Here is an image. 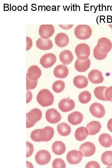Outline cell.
Here are the masks:
<instances>
[{
    "instance_id": "3",
    "label": "cell",
    "mask_w": 112,
    "mask_h": 168,
    "mask_svg": "<svg viewBox=\"0 0 112 168\" xmlns=\"http://www.w3.org/2000/svg\"><path fill=\"white\" fill-rule=\"evenodd\" d=\"M42 116L41 111L37 108L34 109L26 114V128L33 126L36 123L40 120Z\"/></svg>"
},
{
    "instance_id": "41",
    "label": "cell",
    "mask_w": 112,
    "mask_h": 168,
    "mask_svg": "<svg viewBox=\"0 0 112 168\" xmlns=\"http://www.w3.org/2000/svg\"><path fill=\"white\" fill-rule=\"evenodd\" d=\"M107 127L109 130L112 132V118L109 120L107 123Z\"/></svg>"
},
{
    "instance_id": "9",
    "label": "cell",
    "mask_w": 112,
    "mask_h": 168,
    "mask_svg": "<svg viewBox=\"0 0 112 168\" xmlns=\"http://www.w3.org/2000/svg\"><path fill=\"white\" fill-rule=\"evenodd\" d=\"M96 150L95 145L90 142H86L82 144L79 151L82 155L85 157L91 156L95 153Z\"/></svg>"
},
{
    "instance_id": "18",
    "label": "cell",
    "mask_w": 112,
    "mask_h": 168,
    "mask_svg": "<svg viewBox=\"0 0 112 168\" xmlns=\"http://www.w3.org/2000/svg\"><path fill=\"white\" fill-rule=\"evenodd\" d=\"M90 65L91 62L89 58L85 60L77 58L75 63L74 67L76 70L78 72H84L87 70Z\"/></svg>"
},
{
    "instance_id": "22",
    "label": "cell",
    "mask_w": 112,
    "mask_h": 168,
    "mask_svg": "<svg viewBox=\"0 0 112 168\" xmlns=\"http://www.w3.org/2000/svg\"><path fill=\"white\" fill-rule=\"evenodd\" d=\"M60 60L64 65L70 64L73 59V56L72 52L68 50L61 51L59 54Z\"/></svg>"
},
{
    "instance_id": "13",
    "label": "cell",
    "mask_w": 112,
    "mask_h": 168,
    "mask_svg": "<svg viewBox=\"0 0 112 168\" xmlns=\"http://www.w3.org/2000/svg\"><path fill=\"white\" fill-rule=\"evenodd\" d=\"M55 29L52 25H41L39 28V33L42 38L44 39L49 38L54 34Z\"/></svg>"
},
{
    "instance_id": "38",
    "label": "cell",
    "mask_w": 112,
    "mask_h": 168,
    "mask_svg": "<svg viewBox=\"0 0 112 168\" xmlns=\"http://www.w3.org/2000/svg\"><path fill=\"white\" fill-rule=\"evenodd\" d=\"M86 168H100L99 164L96 161H92L88 162L85 166Z\"/></svg>"
},
{
    "instance_id": "10",
    "label": "cell",
    "mask_w": 112,
    "mask_h": 168,
    "mask_svg": "<svg viewBox=\"0 0 112 168\" xmlns=\"http://www.w3.org/2000/svg\"><path fill=\"white\" fill-rule=\"evenodd\" d=\"M61 118L60 114L55 109L50 108L46 112L45 118L50 123L56 124L60 120Z\"/></svg>"
},
{
    "instance_id": "7",
    "label": "cell",
    "mask_w": 112,
    "mask_h": 168,
    "mask_svg": "<svg viewBox=\"0 0 112 168\" xmlns=\"http://www.w3.org/2000/svg\"><path fill=\"white\" fill-rule=\"evenodd\" d=\"M51 156L49 152L47 150H42L38 151L35 156L36 163L41 165H46L50 161Z\"/></svg>"
},
{
    "instance_id": "5",
    "label": "cell",
    "mask_w": 112,
    "mask_h": 168,
    "mask_svg": "<svg viewBox=\"0 0 112 168\" xmlns=\"http://www.w3.org/2000/svg\"><path fill=\"white\" fill-rule=\"evenodd\" d=\"M75 52L78 58L81 60L87 59L90 54V47L85 43L78 44L75 48Z\"/></svg>"
},
{
    "instance_id": "29",
    "label": "cell",
    "mask_w": 112,
    "mask_h": 168,
    "mask_svg": "<svg viewBox=\"0 0 112 168\" xmlns=\"http://www.w3.org/2000/svg\"><path fill=\"white\" fill-rule=\"evenodd\" d=\"M107 87L105 86L96 87L94 90V93L96 97L102 101H107L105 96V91Z\"/></svg>"
},
{
    "instance_id": "27",
    "label": "cell",
    "mask_w": 112,
    "mask_h": 168,
    "mask_svg": "<svg viewBox=\"0 0 112 168\" xmlns=\"http://www.w3.org/2000/svg\"><path fill=\"white\" fill-rule=\"evenodd\" d=\"M99 142L102 146L108 147L112 144V138L109 134L106 133H103L99 137Z\"/></svg>"
},
{
    "instance_id": "8",
    "label": "cell",
    "mask_w": 112,
    "mask_h": 168,
    "mask_svg": "<svg viewBox=\"0 0 112 168\" xmlns=\"http://www.w3.org/2000/svg\"><path fill=\"white\" fill-rule=\"evenodd\" d=\"M56 57L54 54L49 53L43 55L40 60V63L45 68L51 67L56 62Z\"/></svg>"
},
{
    "instance_id": "35",
    "label": "cell",
    "mask_w": 112,
    "mask_h": 168,
    "mask_svg": "<svg viewBox=\"0 0 112 168\" xmlns=\"http://www.w3.org/2000/svg\"><path fill=\"white\" fill-rule=\"evenodd\" d=\"M38 83V80L33 81L26 77V88L27 90L33 89L36 87Z\"/></svg>"
},
{
    "instance_id": "25",
    "label": "cell",
    "mask_w": 112,
    "mask_h": 168,
    "mask_svg": "<svg viewBox=\"0 0 112 168\" xmlns=\"http://www.w3.org/2000/svg\"><path fill=\"white\" fill-rule=\"evenodd\" d=\"M52 148L54 153L58 155L63 154L66 150L65 144L60 141H57L54 142L52 145Z\"/></svg>"
},
{
    "instance_id": "36",
    "label": "cell",
    "mask_w": 112,
    "mask_h": 168,
    "mask_svg": "<svg viewBox=\"0 0 112 168\" xmlns=\"http://www.w3.org/2000/svg\"><path fill=\"white\" fill-rule=\"evenodd\" d=\"M26 157H28L32 155L34 151V147L31 143L27 141L26 142Z\"/></svg>"
},
{
    "instance_id": "20",
    "label": "cell",
    "mask_w": 112,
    "mask_h": 168,
    "mask_svg": "<svg viewBox=\"0 0 112 168\" xmlns=\"http://www.w3.org/2000/svg\"><path fill=\"white\" fill-rule=\"evenodd\" d=\"M83 115L80 112L74 111L69 114L68 118V122L73 125H77L80 124L82 121Z\"/></svg>"
},
{
    "instance_id": "39",
    "label": "cell",
    "mask_w": 112,
    "mask_h": 168,
    "mask_svg": "<svg viewBox=\"0 0 112 168\" xmlns=\"http://www.w3.org/2000/svg\"><path fill=\"white\" fill-rule=\"evenodd\" d=\"M32 45V41L31 39L29 37H26V50H29Z\"/></svg>"
},
{
    "instance_id": "17",
    "label": "cell",
    "mask_w": 112,
    "mask_h": 168,
    "mask_svg": "<svg viewBox=\"0 0 112 168\" xmlns=\"http://www.w3.org/2000/svg\"><path fill=\"white\" fill-rule=\"evenodd\" d=\"M53 72L56 77L64 78L67 76L69 71L68 68L65 65L61 64L55 67Z\"/></svg>"
},
{
    "instance_id": "1",
    "label": "cell",
    "mask_w": 112,
    "mask_h": 168,
    "mask_svg": "<svg viewBox=\"0 0 112 168\" xmlns=\"http://www.w3.org/2000/svg\"><path fill=\"white\" fill-rule=\"evenodd\" d=\"M54 134L53 128L50 126L45 127L43 129L33 130L30 134V138L36 142H48L53 137Z\"/></svg>"
},
{
    "instance_id": "32",
    "label": "cell",
    "mask_w": 112,
    "mask_h": 168,
    "mask_svg": "<svg viewBox=\"0 0 112 168\" xmlns=\"http://www.w3.org/2000/svg\"><path fill=\"white\" fill-rule=\"evenodd\" d=\"M65 87V84L64 82L61 80H58L56 81L53 83L52 88L54 92L59 93L64 90Z\"/></svg>"
},
{
    "instance_id": "31",
    "label": "cell",
    "mask_w": 112,
    "mask_h": 168,
    "mask_svg": "<svg viewBox=\"0 0 112 168\" xmlns=\"http://www.w3.org/2000/svg\"><path fill=\"white\" fill-rule=\"evenodd\" d=\"M91 99V95L88 91H84L79 95V100L81 103L86 104L90 101Z\"/></svg>"
},
{
    "instance_id": "43",
    "label": "cell",
    "mask_w": 112,
    "mask_h": 168,
    "mask_svg": "<svg viewBox=\"0 0 112 168\" xmlns=\"http://www.w3.org/2000/svg\"><path fill=\"white\" fill-rule=\"evenodd\" d=\"M12 10L13 11H14L16 10V6H12Z\"/></svg>"
},
{
    "instance_id": "23",
    "label": "cell",
    "mask_w": 112,
    "mask_h": 168,
    "mask_svg": "<svg viewBox=\"0 0 112 168\" xmlns=\"http://www.w3.org/2000/svg\"><path fill=\"white\" fill-rule=\"evenodd\" d=\"M88 80L84 76L77 75L75 77L73 80L74 86L79 89L85 88L88 85Z\"/></svg>"
},
{
    "instance_id": "26",
    "label": "cell",
    "mask_w": 112,
    "mask_h": 168,
    "mask_svg": "<svg viewBox=\"0 0 112 168\" xmlns=\"http://www.w3.org/2000/svg\"><path fill=\"white\" fill-rule=\"evenodd\" d=\"M88 134V131L87 128L84 127H81L76 130L75 137L77 140L82 141L85 140Z\"/></svg>"
},
{
    "instance_id": "15",
    "label": "cell",
    "mask_w": 112,
    "mask_h": 168,
    "mask_svg": "<svg viewBox=\"0 0 112 168\" xmlns=\"http://www.w3.org/2000/svg\"><path fill=\"white\" fill-rule=\"evenodd\" d=\"M88 77L90 81L95 84L101 83L104 80L102 72L96 69L91 71L88 73Z\"/></svg>"
},
{
    "instance_id": "19",
    "label": "cell",
    "mask_w": 112,
    "mask_h": 168,
    "mask_svg": "<svg viewBox=\"0 0 112 168\" xmlns=\"http://www.w3.org/2000/svg\"><path fill=\"white\" fill-rule=\"evenodd\" d=\"M36 45L38 49L44 50L50 49L53 46L52 42L49 39H44L41 37L36 40Z\"/></svg>"
},
{
    "instance_id": "24",
    "label": "cell",
    "mask_w": 112,
    "mask_h": 168,
    "mask_svg": "<svg viewBox=\"0 0 112 168\" xmlns=\"http://www.w3.org/2000/svg\"><path fill=\"white\" fill-rule=\"evenodd\" d=\"M89 135H94L98 133L101 128L100 123L96 121H93L89 123L86 126Z\"/></svg>"
},
{
    "instance_id": "34",
    "label": "cell",
    "mask_w": 112,
    "mask_h": 168,
    "mask_svg": "<svg viewBox=\"0 0 112 168\" xmlns=\"http://www.w3.org/2000/svg\"><path fill=\"white\" fill-rule=\"evenodd\" d=\"M52 167L54 168L66 167V164L64 161L60 158L54 159L52 163Z\"/></svg>"
},
{
    "instance_id": "28",
    "label": "cell",
    "mask_w": 112,
    "mask_h": 168,
    "mask_svg": "<svg viewBox=\"0 0 112 168\" xmlns=\"http://www.w3.org/2000/svg\"><path fill=\"white\" fill-rule=\"evenodd\" d=\"M58 133L61 136H66L68 135L71 132L70 126L65 123H61L57 126Z\"/></svg>"
},
{
    "instance_id": "12",
    "label": "cell",
    "mask_w": 112,
    "mask_h": 168,
    "mask_svg": "<svg viewBox=\"0 0 112 168\" xmlns=\"http://www.w3.org/2000/svg\"><path fill=\"white\" fill-rule=\"evenodd\" d=\"M82 155L80 151L77 150H72L68 152L66 159L69 163L71 164H77L82 161Z\"/></svg>"
},
{
    "instance_id": "42",
    "label": "cell",
    "mask_w": 112,
    "mask_h": 168,
    "mask_svg": "<svg viewBox=\"0 0 112 168\" xmlns=\"http://www.w3.org/2000/svg\"><path fill=\"white\" fill-rule=\"evenodd\" d=\"M22 7L21 6H19L17 7L18 10L19 11H21L22 9Z\"/></svg>"
},
{
    "instance_id": "2",
    "label": "cell",
    "mask_w": 112,
    "mask_h": 168,
    "mask_svg": "<svg viewBox=\"0 0 112 168\" xmlns=\"http://www.w3.org/2000/svg\"><path fill=\"white\" fill-rule=\"evenodd\" d=\"M37 102L43 107H47L52 105L54 96L47 89H43L38 92L36 97Z\"/></svg>"
},
{
    "instance_id": "30",
    "label": "cell",
    "mask_w": 112,
    "mask_h": 168,
    "mask_svg": "<svg viewBox=\"0 0 112 168\" xmlns=\"http://www.w3.org/2000/svg\"><path fill=\"white\" fill-rule=\"evenodd\" d=\"M101 159L103 164L108 166H112V151H107L102 154Z\"/></svg>"
},
{
    "instance_id": "37",
    "label": "cell",
    "mask_w": 112,
    "mask_h": 168,
    "mask_svg": "<svg viewBox=\"0 0 112 168\" xmlns=\"http://www.w3.org/2000/svg\"><path fill=\"white\" fill-rule=\"evenodd\" d=\"M105 96L107 101H112V86L106 89L105 91Z\"/></svg>"
},
{
    "instance_id": "4",
    "label": "cell",
    "mask_w": 112,
    "mask_h": 168,
    "mask_svg": "<svg viewBox=\"0 0 112 168\" xmlns=\"http://www.w3.org/2000/svg\"><path fill=\"white\" fill-rule=\"evenodd\" d=\"M74 33L78 39L85 40L91 37L92 30L91 27L87 25H79L75 28Z\"/></svg>"
},
{
    "instance_id": "33",
    "label": "cell",
    "mask_w": 112,
    "mask_h": 168,
    "mask_svg": "<svg viewBox=\"0 0 112 168\" xmlns=\"http://www.w3.org/2000/svg\"><path fill=\"white\" fill-rule=\"evenodd\" d=\"M107 54L102 53L99 51L96 46L93 49V55L95 58L98 60H102L106 58Z\"/></svg>"
},
{
    "instance_id": "40",
    "label": "cell",
    "mask_w": 112,
    "mask_h": 168,
    "mask_svg": "<svg viewBox=\"0 0 112 168\" xmlns=\"http://www.w3.org/2000/svg\"><path fill=\"white\" fill-rule=\"evenodd\" d=\"M73 25H59L58 26L64 29V30H68L71 28L72 26Z\"/></svg>"
},
{
    "instance_id": "6",
    "label": "cell",
    "mask_w": 112,
    "mask_h": 168,
    "mask_svg": "<svg viewBox=\"0 0 112 168\" xmlns=\"http://www.w3.org/2000/svg\"><path fill=\"white\" fill-rule=\"evenodd\" d=\"M96 46L100 52L108 54L112 49V44L109 39L103 37L99 39Z\"/></svg>"
},
{
    "instance_id": "44",
    "label": "cell",
    "mask_w": 112,
    "mask_h": 168,
    "mask_svg": "<svg viewBox=\"0 0 112 168\" xmlns=\"http://www.w3.org/2000/svg\"><path fill=\"white\" fill-rule=\"evenodd\" d=\"M109 26L112 29V25H109Z\"/></svg>"
},
{
    "instance_id": "14",
    "label": "cell",
    "mask_w": 112,
    "mask_h": 168,
    "mask_svg": "<svg viewBox=\"0 0 112 168\" xmlns=\"http://www.w3.org/2000/svg\"><path fill=\"white\" fill-rule=\"evenodd\" d=\"M75 105L74 101L71 99H63L59 102L58 106L62 112H66L72 110Z\"/></svg>"
},
{
    "instance_id": "16",
    "label": "cell",
    "mask_w": 112,
    "mask_h": 168,
    "mask_svg": "<svg viewBox=\"0 0 112 168\" xmlns=\"http://www.w3.org/2000/svg\"><path fill=\"white\" fill-rule=\"evenodd\" d=\"M41 74L40 69L37 65H33L30 67L27 70L26 77L31 80L36 81Z\"/></svg>"
},
{
    "instance_id": "21",
    "label": "cell",
    "mask_w": 112,
    "mask_h": 168,
    "mask_svg": "<svg viewBox=\"0 0 112 168\" xmlns=\"http://www.w3.org/2000/svg\"><path fill=\"white\" fill-rule=\"evenodd\" d=\"M69 41L68 36L63 33L58 34L55 38V44L60 47L62 48L66 46L68 44Z\"/></svg>"
},
{
    "instance_id": "11",
    "label": "cell",
    "mask_w": 112,
    "mask_h": 168,
    "mask_svg": "<svg viewBox=\"0 0 112 168\" xmlns=\"http://www.w3.org/2000/svg\"><path fill=\"white\" fill-rule=\"evenodd\" d=\"M91 114L97 118H101L105 115V110L104 107L101 104L95 102L92 104L89 108Z\"/></svg>"
}]
</instances>
